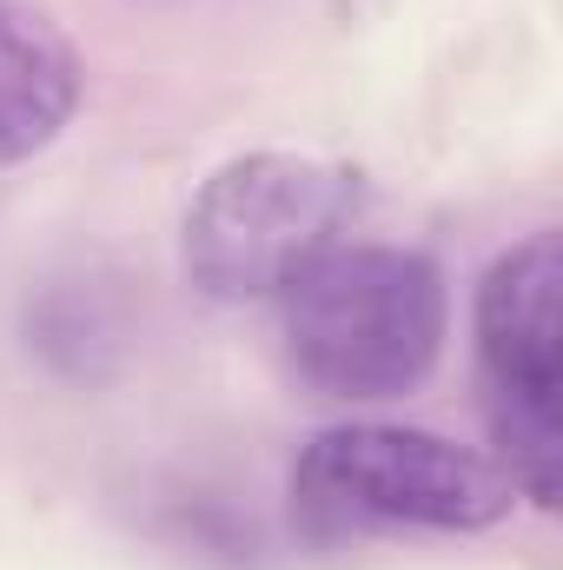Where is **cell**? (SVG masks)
<instances>
[{
	"label": "cell",
	"instance_id": "obj_1",
	"mask_svg": "<svg viewBox=\"0 0 563 570\" xmlns=\"http://www.w3.org/2000/svg\"><path fill=\"white\" fill-rule=\"evenodd\" d=\"M517 504L497 458L418 425H332L292 464V518L312 538L491 531Z\"/></svg>",
	"mask_w": 563,
	"mask_h": 570
},
{
	"label": "cell",
	"instance_id": "obj_2",
	"mask_svg": "<svg viewBox=\"0 0 563 570\" xmlns=\"http://www.w3.org/2000/svg\"><path fill=\"white\" fill-rule=\"evenodd\" d=\"M444 279L405 246H338L285 292V352L325 399H398L437 365Z\"/></svg>",
	"mask_w": 563,
	"mask_h": 570
},
{
	"label": "cell",
	"instance_id": "obj_3",
	"mask_svg": "<svg viewBox=\"0 0 563 570\" xmlns=\"http://www.w3.org/2000/svg\"><path fill=\"white\" fill-rule=\"evenodd\" d=\"M358 219V173L318 153L226 159L186 206V279L206 298H285Z\"/></svg>",
	"mask_w": 563,
	"mask_h": 570
},
{
	"label": "cell",
	"instance_id": "obj_4",
	"mask_svg": "<svg viewBox=\"0 0 563 570\" xmlns=\"http://www.w3.org/2000/svg\"><path fill=\"white\" fill-rule=\"evenodd\" d=\"M477 385L517 498L563 491V253L551 233L511 246L477 285Z\"/></svg>",
	"mask_w": 563,
	"mask_h": 570
},
{
	"label": "cell",
	"instance_id": "obj_5",
	"mask_svg": "<svg viewBox=\"0 0 563 570\" xmlns=\"http://www.w3.org/2000/svg\"><path fill=\"white\" fill-rule=\"evenodd\" d=\"M80 100V53L33 0H0V166L60 140Z\"/></svg>",
	"mask_w": 563,
	"mask_h": 570
}]
</instances>
